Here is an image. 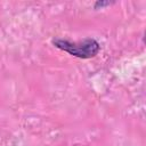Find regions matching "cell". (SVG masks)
Segmentation results:
<instances>
[{
  "instance_id": "cell-2",
  "label": "cell",
  "mask_w": 146,
  "mask_h": 146,
  "mask_svg": "<svg viewBox=\"0 0 146 146\" xmlns=\"http://www.w3.org/2000/svg\"><path fill=\"white\" fill-rule=\"evenodd\" d=\"M113 3H114L113 1H96L94 3V8L95 9H99V8H104L106 6H111Z\"/></svg>"
},
{
  "instance_id": "cell-1",
  "label": "cell",
  "mask_w": 146,
  "mask_h": 146,
  "mask_svg": "<svg viewBox=\"0 0 146 146\" xmlns=\"http://www.w3.org/2000/svg\"><path fill=\"white\" fill-rule=\"evenodd\" d=\"M51 43L56 48L81 59L92 58L97 56L100 51V43L94 38H86L79 41H70L67 39L54 38L51 40Z\"/></svg>"
}]
</instances>
